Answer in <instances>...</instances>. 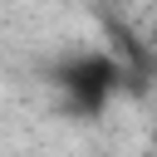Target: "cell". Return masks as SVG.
I'll list each match as a JSON object with an SVG mask.
<instances>
[{"mask_svg":"<svg viewBox=\"0 0 157 157\" xmlns=\"http://www.w3.org/2000/svg\"><path fill=\"white\" fill-rule=\"evenodd\" d=\"M54 88L64 98V108L74 118H98L118 88H123V69L113 54L103 49H83V54H69L64 64H54Z\"/></svg>","mask_w":157,"mask_h":157,"instance_id":"1","label":"cell"}]
</instances>
